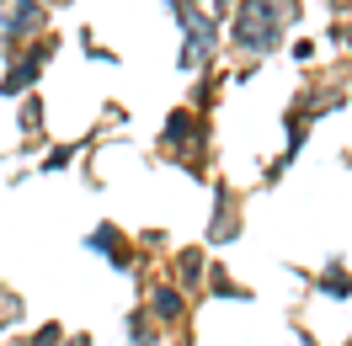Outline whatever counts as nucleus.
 Wrapping results in <instances>:
<instances>
[{
	"label": "nucleus",
	"instance_id": "obj_1",
	"mask_svg": "<svg viewBox=\"0 0 352 346\" xmlns=\"http://www.w3.org/2000/svg\"><path fill=\"white\" fill-rule=\"evenodd\" d=\"M235 38H241L245 48H262L267 38H272V11H267V0H245L241 27H235Z\"/></svg>",
	"mask_w": 352,
	"mask_h": 346
},
{
	"label": "nucleus",
	"instance_id": "obj_2",
	"mask_svg": "<svg viewBox=\"0 0 352 346\" xmlns=\"http://www.w3.org/2000/svg\"><path fill=\"white\" fill-rule=\"evenodd\" d=\"M38 80V59H27V65H16L11 75H6V91H22V86H32Z\"/></svg>",
	"mask_w": 352,
	"mask_h": 346
},
{
	"label": "nucleus",
	"instance_id": "obj_3",
	"mask_svg": "<svg viewBox=\"0 0 352 346\" xmlns=\"http://www.w3.org/2000/svg\"><path fill=\"white\" fill-rule=\"evenodd\" d=\"M155 309H160V314H166V320H171L176 309H182V299H176L171 288H160V293H155Z\"/></svg>",
	"mask_w": 352,
	"mask_h": 346
}]
</instances>
